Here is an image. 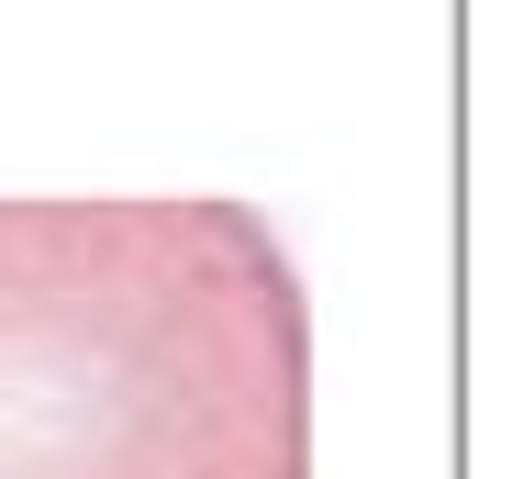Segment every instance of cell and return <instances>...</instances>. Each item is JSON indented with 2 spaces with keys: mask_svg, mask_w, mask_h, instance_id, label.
I'll list each match as a JSON object with an SVG mask.
<instances>
[{
  "mask_svg": "<svg viewBox=\"0 0 512 479\" xmlns=\"http://www.w3.org/2000/svg\"><path fill=\"white\" fill-rule=\"evenodd\" d=\"M0 479H312V290L223 190L0 201Z\"/></svg>",
  "mask_w": 512,
  "mask_h": 479,
  "instance_id": "6da1fadb",
  "label": "cell"
}]
</instances>
